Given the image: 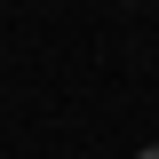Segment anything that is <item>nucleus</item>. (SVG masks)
Masks as SVG:
<instances>
[{
  "instance_id": "f257e3e1",
  "label": "nucleus",
  "mask_w": 159,
  "mask_h": 159,
  "mask_svg": "<svg viewBox=\"0 0 159 159\" xmlns=\"http://www.w3.org/2000/svg\"><path fill=\"white\" fill-rule=\"evenodd\" d=\"M135 159H159V143H151V151H135Z\"/></svg>"
}]
</instances>
